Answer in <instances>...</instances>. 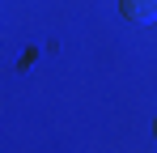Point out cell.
I'll use <instances>...</instances> for the list:
<instances>
[{
  "instance_id": "cell-1",
  "label": "cell",
  "mask_w": 157,
  "mask_h": 153,
  "mask_svg": "<svg viewBox=\"0 0 157 153\" xmlns=\"http://www.w3.org/2000/svg\"><path fill=\"white\" fill-rule=\"evenodd\" d=\"M119 13L136 26H149L157 22V0H119Z\"/></svg>"
}]
</instances>
